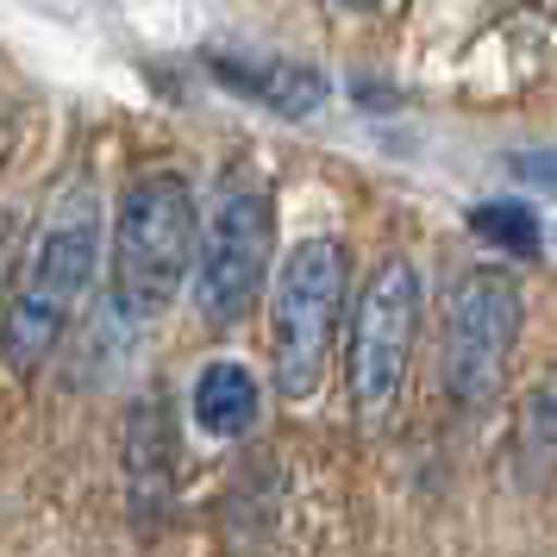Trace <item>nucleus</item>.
I'll list each match as a JSON object with an SVG mask.
<instances>
[{
  "instance_id": "nucleus-1",
  "label": "nucleus",
  "mask_w": 557,
  "mask_h": 557,
  "mask_svg": "<svg viewBox=\"0 0 557 557\" xmlns=\"http://www.w3.org/2000/svg\"><path fill=\"white\" fill-rule=\"evenodd\" d=\"M95 263H101V201H95V182L76 170L51 188L26 238V257L13 270V295L0 307V345L13 370H38L63 345L95 282Z\"/></svg>"
},
{
  "instance_id": "nucleus-2",
  "label": "nucleus",
  "mask_w": 557,
  "mask_h": 557,
  "mask_svg": "<svg viewBox=\"0 0 557 557\" xmlns=\"http://www.w3.org/2000/svg\"><path fill=\"white\" fill-rule=\"evenodd\" d=\"M195 257H201V207H195V188L176 170L132 176L120 207H113V238H107L120 320H132V326L163 320L176 307V295L195 282Z\"/></svg>"
},
{
  "instance_id": "nucleus-3",
  "label": "nucleus",
  "mask_w": 557,
  "mask_h": 557,
  "mask_svg": "<svg viewBox=\"0 0 557 557\" xmlns=\"http://www.w3.org/2000/svg\"><path fill=\"white\" fill-rule=\"evenodd\" d=\"M276 282V201L257 170H226L213 182L201 220V257H195V313L207 326H238L257 295Z\"/></svg>"
},
{
  "instance_id": "nucleus-4",
  "label": "nucleus",
  "mask_w": 557,
  "mask_h": 557,
  "mask_svg": "<svg viewBox=\"0 0 557 557\" xmlns=\"http://www.w3.org/2000/svg\"><path fill=\"white\" fill-rule=\"evenodd\" d=\"M345 295H351V263H345L338 238H301L276 263V282H270V370H276V395H288V401H313L320 395Z\"/></svg>"
},
{
  "instance_id": "nucleus-5",
  "label": "nucleus",
  "mask_w": 557,
  "mask_h": 557,
  "mask_svg": "<svg viewBox=\"0 0 557 557\" xmlns=\"http://www.w3.org/2000/svg\"><path fill=\"white\" fill-rule=\"evenodd\" d=\"M520 282L507 276L502 263H476L451 282V301H445V395L457 413H488L502 401L507 363L520 345Z\"/></svg>"
},
{
  "instance_id": "nucleus-6",
  "label": "nucleus",
  "mask_w": 557,
  "mask_h": 557,
  "mask_svg": "<svg viewBox=\"0 0 557 557\" xmlns=\"http://www.w3.org/2000/svg\"><path fill=\"white\" fill-rule=\"evenodd\" d=\"M420 345V270L407 257H382L351 307V345H345V382L363 420H382L407 382Z\"/></svg>"
},
{
  "instance_id": "nucleus-7",
  "label": "nucleus",
  "mask_w": 557,
  "mask_h": 557,
  "mask_svg": "<svg viewBox=\"0 0 557 557\" xmlns=\"http://www.w3.org/2000/svg\"><path fill=\"white\" fill-rule=\"evenodd\" d=\"M170 488H176V432H170V407L163 395H138L126 413V502L138 527H157L170 513Z\"/></svg>"
},
{
  "instance_id": "nucleus-8",
  "label": "nucleus",
  "mask_w": 557,
  "mask_h": 557,
  "mask_svg": "<svg viewBox=\"0 0 557 557\" xmlns=\"http://www.w3.org/2000/svg\"><path fill=\"white\" fill-rule=\"evenodd\" d=\"M213 76L226 82L232 95L270 107L282 120H307L326 101V76L307 63H282V57H213Z\"/></svg>"
},
{
  "instance_id": "nucleus-9",
  "label": "nucleus",
  "mask_w": 557,
  "mask_h": 557,
  "mask_svg": "<svg viewBox=\"0 0 557 557\" xmlns=\"http://www.w3.org/2000/svg\"><path fill=\"white\" fill-rule=\"evenodd\" d=\"M188 413H195V426L207 438H245L257 426V413H263V388L245 363H232V357H213L195 388H188Z\"/></svg>"
},
{
  "instance_id": "nucleus-10",
  "label": "nucleus",
  "mask_w": 557,
  "mask_h": 557,
  "mask_svg": "<svg viewBox=\"0 0 557 557\" xmlns=\"http://www.w3.org/2000/svg\"><path fill=\"white\" fill-rule=\"evenodd\" d=\"M520 463L532 476H557V370L532 382L520 401Z\"/></svg>"
},
{
  "instance_id": "nucleus-11",
  "label": "nucleus",
  "mask_w": 557,
  "mask_h": 557,
  "mask_svg": "<svg viewBox=\"0 0 557 557\" xmlns=\"http://www.w3.org/2000/svg\"><path fill=\"white\" fill-rule=\"evenodd\" d=\"M470 232H476L482 245H495L507 257H539L545 245V226H539V213L527 201H482L470 207Z\"/></svg>"
},
{
  "instance_id": "nucleus-12",
  "label": "nucleus",
  "mask_w": 557,
  "mask_h": 557,
  "mask_svg": "<svg viewBox=\"0 0 557 557\" xmlns=\"http://www.w3.org/2000/svg\"><path fill=\"white\" fill-rule=\"evenodd\" d=\"M507 170L520 182H532V188H552L557 195V151H520V157H507Z\"/></svg>"
},
{
  "instance_id": "nucleus-13",
  "label": "nucleus",
  "mask_w": 557,
  "mask_h": 557,
  "mask_svg": "<svg viewBox=\"0 0 557 557\" xmlns=\"http://www.w3.org/2000/svg\"><path fill=\"white\" fill-rule=\"evenodd\" d=\"M338 7H351V13H370V7H382V0H338Z\"/></svg>"
}]
</instances>
